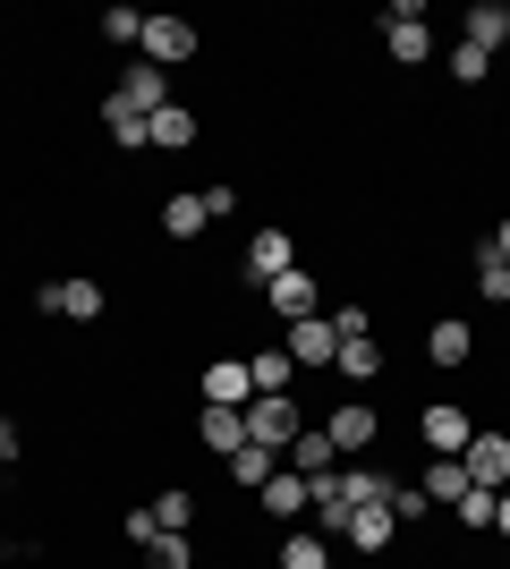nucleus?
<instances>
[{
    "instance_id": "f257e3e1",
    "label": "nucleus",
    "mask_w": 510,
    "mask_h": 569,
    "mask_svg": "<svg viewBox=\"0 0 510 569\" xmlns=\"http://www.w3.org/2000/svg\"><path fill=\"white\" fill-rule=\"evenodd\" d=\"M298 433H307V417H298L290 391H256V400H247V442H264V451H290Z\"/></svg>"
},
{
    "instance_id": "f03ea898",
    "label": "nucleus",
    "mask_w": 510,
    "mask_h": 569,
    "mask_svg": "<svg viewBox=\"0 0 510 569\" xmlns=\"http://www.w3.org/2000/svg\"><path fill=\"white\" fill-rule=\"evenodd\" d=\"M323 433H332L340 459H366V451H374V433H383V417H374V400H340L332 417H323Z\"/></svg>"
},
{
    "instance_id": "7ed1b4c3",
    "label": "nucleus",
    "mask_w": 510,
    "mask_h": 569,
    "mask_svg": "<svg viewBox=\"0 0 510 569\" xmlns=\"http://www.w3.org/2000/svg\"><path fill=\"white\" fill-rule=\"evenodd\" d=\"M383 34H391V60H400V69L434 60V34H426V0H400V9L383 18Z\"/></svg>"
},
{
    "instance_id": "20e7f679",
    "label": "nucleus",
    "mask_w": 510,
    "mask_h": 569,
    "mask_svg": "<svg viewBox=\"0 0 510 569\" xmlns=\"http://www.w3.org/2000/svg\"><path fill=\"white\" fill-rule=\"evenodd\" d=\"M137 51H146V69H179V60H196V26L188 18H146V43H137Z\"/></svg>"
},
{
    "instance_id": "39448f33",
    "label": "nucleus",
    "mask_w": 510,
    "mask_h": 569,
    "mask_svg": "<svg viewBox=\"0 0 510 569\" xmlns=\"http://www.w3.org/2000/svg\"><path fill=\"white\" fill-rule=\"evenodd\" d=\"M417 433H426V451H434V459H460L468 442H477L468 408H451V400H434V408H426V417H417Z\"/></svg>"
},
{
    "instance_id": "423d86ee",
    "label": "nucleus",
    "mask_w": 510,
    "mask_h": 569,
    "mask_svg": "<svg viewBox=\"0 0 510 569\" xmlns=\"http://www.w3.org/2000/svg\"><path fill=\"white\" fill-rule=\"evenodd\" d=\"M281 272H298L290 230H256V238H247V281H256V289H272Z\"/></svg>"
},
{
    "instance_id": "0eeeda50",
    "label": "nucleus",
    "mask_w": 510,
    "mask_h": 569,
    "mask_svg": "<svg viewBox=\"0 0 510 569\" xmlns=\"http://www.w3.org/2000/svg\"><path fill=\"white\" fill-rule=\"evenodd\" d=\"M460 468H468V485L502 493V485H510V433H477V442L460 451Z\"/></svg>"
},
{
    "instance_id": "6e6552de",
    "label": "nucleus",
    "mask_w": 510,
    "mask_h": 569,
    "mask_svg": "<svg viewBox=\"0 0 510 569\" xmlns=\"http://www.w3.org/2000/svg\"><path fill=\"white\" fill-rule=\"evenodd\" d=\"M290 366H332L340 357V332H332V315H307V323H290Z\"/></svg>"
},
{
    "instance_id": "1a4fd4ad",
    "label": "nucleus",
    "mask_w": 510,
    "mask_h": 569,
    "mask_svg": "<svg viewBox=\"0 0 510 569\" xmlns=\"http://www.w3.org/2000/svg\"><path fill=\"white\" fill-rule=\"evenodd\" d=\"M247 400H256L247 357H221V366H204V408H247Z\"/></svg>"
},
{
    "instance_id": "9d476101",
    "label": "nucleus",
    "mask_w": 510,
    "mask_h": 569,
    "mask_svg": "<svg viewBox=\"0 0 510 569\" xmlns=\"http://www.w3.org/2000/svg\"><path fill=\"white\" fill-rule=\"evenodd\" d=\"M43 307H51V315H69V323H94L111 298H102V281H86V272H77V281H51V289H43Z\"/></svg>"
},
{
    "instance_id": "9b49d317",
    "label": "nucleus",
    "mask_w": 510,
    "mask_h": 569,
    "mask_svg": "<svg viewBox=\"0 0 510 569\" xmlns=\"http://www.w3.org/2000/svg\"><path fill=\"white\" fill-rule=\"evenodd\" d=\"M111 102H120V111H137V119H153V111H162V102H170V77L137 60V69L120 77V94H111Z\"/></svg>"
},
{
    "instance_id": "f8f14e48",
    "label": "nucleus",
    "mask_w": 510,
    "mask_h": 569,
    "mask_svg": "<svg viewBox=\"0 0 510 569\" xmlns=\"http://www.w3.org/2000/svg\"><path fill=\"white\" fill-rule=\"evenodd\" d=\"M264 307H272V315H290V323L323 315V298H316V272H281V281L264 289Z\"/></svg>"
},
{
    "instance_id": "ddd939ff",
    "label": "nucleus",
    "mask_w": 510,
    "mask_h": 569,
    "mask_svg": "<svg viewBox=\"0 0 510 569\" xmlns=\"http://www.w3.org/2000/svg\"><path fill=\"white\" fill-rule=\"evenodd\" d=\"M196 442L230 459V451L247 442V408H196Z\"/></svg>"
},
{
    "instance_id": "4468645a",
    "label": "nucleus",
    "mask_w": 510,
    "mask_h": 569,
    "mask_svg": "<svg viewBox=\"0 0 510 569\" xmlns=\"http://www.w3.org/2000/svg\"><path fill=\"white\" fill-rule=\"evenodd\" d=\"M332 459H340V451H332V433H323V426H307V433L290 442V451H281V468L316 485V476H332Z\"/></svg>"
},
{
    "instance_id": "2eb2a0df",
    "label": "nucleus",
    "mask_w": 510,
    "mask_h": 569,
    "mask_svg": "<svg viewBox=\"0 0 510 569\" xmlns=\"http://www.w3.org/2000/svg\"><path fill=\"white\" fill-rule=\"evenodd\" d=\"M391 527H400V519H391V501H358L340 536H349V545H358V552H383V545H391Z\"/></svg>"
},
{
    "instance_id": "dca6fc26",
    "label": "nucleus",
    "mask_w": 510,
    "mask_h": 569,
    "mask_svg": "<svg viewBox=\"0 0 510 569\" xmlns=\"http://www.w3.org/2000/svg\"><path fill=\"white\" fill-rule=\"evenodd\" d=\"M460 26H468V43H477V51H502L510 43V0H477Z\"/></svg>"
},
{
    "instance_id": "f3484780",
    "label": "nucleus",
    "mask_w": 510,
    "mask_h": 569,
    "mask_svg": "<svg viewBox=\"0 0 510 569\" xmlns=\"http://www.w3.org/2000/svg\"><path fill=\"white\" fill-rule=\"evenodd\" d=\"M256 510H264V519H307V476H290V468H281V476L264 485V493H256Z\"/></svg>"
},
{
    "instance_id": "a211bd4d",
    "label": "nucleus",
    "mask_w": 510,
    "mask_h": 569,
    "mask_svg": "<svg viewBox=\"0 0 510 569\" xmlns=\"http://www.w3.org/2000/svg\"><path fill=\"white\" fill-rule=\"evenodd\" d=\"M230 476H239L247 493H264L272 476H281V451H264V442H239V451H230Z\"/></svg>"
},
{
    "instance_id": "6ab92c4d",
    "label": "nucleus",
    "mask_w": 510,
    "mask_h": 569,
    "mask_svg": "<svg viewBox=\"0 0 510 569\" xmlns=\"http://www.w3.org/2000/svg\"><path fill=\"white\" fill-rule=\"evenodd\" d=\"M340 476V501L358 510V501H391V476L383 468H366V459H349V468H332Z\"/></svg>"
},
{
    "instance_id": "aec40b11",
    "label": "nucleus",
    "mask_w": 510,
    "mask_h": 569,
    "mask_svg": "<svg viewBox=\"0 0 510 569\" xmlns=\"http://www.w3.org/2000/svg\"><path fill=\"white\" fill-rule=\"evenodd\" d=\"M426 357H434V366H468V357H477V332L451 315V323H434V332H426Z\"/></svg>"
},
{
    "instance_id": "412c9836",
    "label": "nucleus",
    "mask_w": 510,
    "mask_h": 569,
    "mask_svg": "<svg viewBox=\"0 0 510 569\" xmlns=\"http://www.w3.org/2000/svg\"><path fill=\"white\" fill-rule=\"evenodd\" d=\"M332 375H349V382H374V375H383V349H374V332H366V340H340Z\"/></svg>"
},
{
    "instance_id": "4be33fe9",
    "label": "nucleus",
    "mask_w": 510,
    "mask_h": 569,
    "mask_svg": "<svg viewBox=\"0 0 510 569\" xmlns=\"http://www.w3.org/2000/svg\"><path fill=\"white\" fill-rule=\"evenodd\" d=\"M146 137H153V144H196V111H179V102H162V111L146 119Z\"/></svg>"
},
{
    "instance_id": "5701e85b",
    "label": "nucleus",
    "mask_w": 510,
    "mask_h": 569,
    "mask_svg": "<svg viewBox=\"0 0 510 569\" xmlns=\"http://www.w3.org/2000/svg\"><path fill=\"white\" fill-rule=\"evenodd\" d=\"M247 375H256V391H290L298 366H290V349H256V357H247Z\"/></svg>"
},
{
    "instance_id": "b1692460",
    "label": "nucleus",
    "mask_w": 510,
    "mask_h": 569,
    "mask_svg": "<svg viewBox=\"0 0 510 569\" xmlns=\"http://www.w3.org/2000/svg\"><path fill=\"white\" fill-rule=\"evenodd\" d=\"M417 493H426V501H460V493H468V468H460V459H434Z\"/></svg>"
},
{
    "instance_id": "393cba45",
    "label": "nucleus",
    "mask_w": 510,
    "mask_h": 569,
    "mask_svg": "<svg viewBox=\"0 0 510 569\" xmlns=\"http://www.w3.org/2000/svg\"><path fill=\"white\" fill-rule=\"evenodd\" d=\"M146 510H153V527H162V536H188V519H196V493H153Z\"/></svg>"
},
{
    "instance_id": "a878e982",
    "label": "nucleus",
    "mask_w": 510,
    "mask_h": 569,
    "mask_svg": "<svg viewBox=\"0 0 510 569\" xmlns=\"http://www.w3.org/2000/svg\"><path fill=\"white\" fill-rule=\"evenodd\" d=\"M281 569H323V536L316 527H290V536H281Z\"/></svg>"
},
{
    "instance_id": "bb28decb",
    "label": "nucleus",
    "mask_w": 510,
    "mask_h": 569,
    "mask_svg": "<svg viewBox=\"0 0 510 569\" xmlns=\"http://www.w3.org/2000/svg\"><path fill=\"white\" fill-rule=\"evenodd\" d=\"M102 128H111V137H120V153H146V119H137V111H120V102H102Z\"/></svg>"
},
{
    "instance_id": "cd10ccee",
    "label": "nucleus",
    "mask_w": 510,
    "mask_h": 569,
    "mask_svg": "<svg viewBox=\"0 0 510 569\" xmlns=\"http://www.w3.org/2000/svg\"><path fill=\"white\" fill-rule=\"evenodd\" d=\"M162 230L170 238H196V230H204V196H170V204H162Z\"/></svg>"
},
{
    "instance_id": "c85d7f7f",
    "label": "nucleus",
    "mask_w": 510,
    "mask_h": 569,
    "mask_svg": "<svg viewBox=\"0 0 510 569\" xmlns=\"http://www.w3.org/2000/svg\"><path fill=\"white\" fill-rule=\"evenodd\" d=\"M451 77H460V86H486V77H493V51H477L460 34V43H451Z\"/></svg>"
},
{
    "instance_id": "c756f323",
    "label": "nucleus",
    "mask_w": 510,
    "mask_h": 569,
    "mask_svg": "<svg viewBox=\"0 0 510 569\" xmlns=\"http://www.w3.org/2000/svg\"><path fill=\"white\" fill-rule=\"evenodd\" d=\"M146 569H196V545H188V536H153V545H146Z\"/></svg>"
},
{
    "instance_id": "7c9ffc66",
    "label": "nucleus",
    "mask_w": 510,
    "mask_h": 569,
    "mask_svg": "<svg viewBox=\"0 0 510 569\" xmlns=\"http://www.w3.org/2000/svg\"><path fill=\"white\" fill-rule=\"evenodd\" d=\"M477 289H486V298H502V307H510V263L493 256V247H477Z\"/></svg>"
},
{
    "instance_id": "2f4dec72",
    "label": "nucleus",
    "mask_w": 510,
    "mask_h": 569,
    "mask_svg": "<svg viewBox=\"0 0 510 569\" xmlns=\"http://www.w3.org/2000/svg\"><path fill=\"white\" fill-rule=\"evenodd\" d=\"M493 501H502V493H486V485H468V493L451 501V510H460V527H493Z\"/></svg>"
},
{
    "instance_id": "473e14b6",
    "label": "nucleus",
    "mask_w": 510,
    "mask_h": 569,
    "mask_svg": "<svg viewBox=\"0 0 510 569\" xmlns=\"http://www.w3.org/2000/svg\"><path fill=\"white\" fill-rule=\"evenodd\" d=\"M332 332H340V340H366V332H374V307H358V298H349V307H332Z\"/></svg>"
},
{
    "instance_id": "72a5a7b5",
    "label": "nucleus",
    "mask_w": 510,
    "mask_h": 569,
    "mask_svg": "<svg viewBox=\"0 0 510 569\" xmlns=\"http://www.w3.org/2000/svg\"><path fill=\"white\" fill-rule=\"evenodd\" d=\"M102 34H111V43H146V9H111Z\"/></svg>"
},
{
    "instance_id": "f704fd0d",
    "label": "nucleus",
    "mask_w": 510,
    "mask_h": 569,
    "mask_svg": "<svg viewBox=\"0 0 510 569\" xmlns=\"http://www.w3.org/2000/svg\"><path fill=\"white\" fill-rule=\"evenodd\" d=\"M120 536H128V545H137V552H146L153 536H162V527H153V510H120Z\"/></svg>"
},
{
    "instance_id": "c9c22d12",
    "label": "nucleus",
    "mask_w": 510,
    "mask_h": 569,
    "mask_svg": "<svg viewBox=\"0 0 510 569\" xmlns=\"http://www.w3.org/2000/svg\"><path fill=\"white\" fill-rule=\"evenodd\" d=\"M426 510H434V501L417 493V485H391V519H426Z\"/></svg>"
},
{
    "instance_id": "e433bc0d",
    "label": "nucleus",
    "mask_w": 510,
    "mask_h": 569,
    "mask_svg": "<svg viewBox=\"0 0 510 569\" xmlns=\"http://www.w3.org/2000/svg\"><path fill=\"white\" fill-rule=\"evenodd\" d=\"M221 213H239V188H230V179H213V188H204V221H221Z\"/></svg>"
},
{
    "instance_id": "4c0bfd02",
    "label": "nucleus",
    "mask_w": 510,
    "mask_h": 569,
    "mask_svg": "<svg viewBox=\"0 0 510 569\" xmlns=\"http://www.w3.org/2000/svg\"><path fill=\"white\" fill-rule=\"evenodd\" d=\"M9 459H18V426H9V417H0V468H9Z\"/></svg>"
},
{
    "instance_id": "58836bf2",
    "label": "nucleus",
    "mask_w": 510,
    "mask_h": 569,
    "mask_svg": "<svg viewBox=\"0 0 510 569\" xmlns=\"http://www.w3.org/2000/svg\"><path fill=\"white\" fill-rule=\"evenodd\" d=\"M493 527H502V536H510V485H502V501H493Z\"/></svg>"
},
{
    "instance_id": "ea45409f",
    "label": "nucleus",
    "mask_w": 510,
    "mask_h": 569,
    "mask_svg": "<svg viewBox=\"0 0 510 569\" xmlns=\"http://www.w3.org/2000/svg\"><path fill=\"white\" fill-rule=\"evenodd\" d=\"M486 247H493V256H502V263H510V221H502V230H493V238H486Z\"/></svg>"
}]
</instances>
